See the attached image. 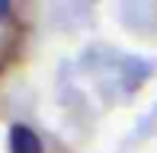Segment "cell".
I'll use <instances>...</instances> for the list:
<instances>
[{
  "label": "cell",
  "instance_id": "6da1fadb",
  "mask_svg": "<svg viewBox=\"0 0 157 153\" xmlns=\"http://www.w3.org/2000/svg\"><path fill=\"white\" fill-rule=\"evenodd\" d=\"M10 153H42L39 134L26 124H13L10 128Z\"/></svg>",
  "mask_w": 157,
  "mask_h": 153
},
{
  "label": "cell",
  "instance_id": "7a4b0ae2",
  "mask_svg": "<svg viewBox=\"0 0 157 153\" xmlns=\"http://www.w3.org/2000/svg\"><path fill=\"white\" fill-rule=\"evenodd\" d=\"M6 13H10V3H6V0H0V16H6Z\"/></svg>",
  "mask_w": 157,
  "mask_h": 153
}]
</instances>
